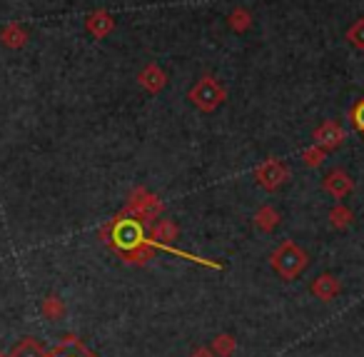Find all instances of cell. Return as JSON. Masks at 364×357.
<instances>
[{
    "instance_id": "cell-1",
    "label": "cell",
    "mask_w": 364,
    "mask_h": 357,
    "mask_svg": "<svg viewBox=\"0 0 364 357\" xmlns=\"http://www.w3.org/2000/svg\"><path fill=\"white\" fill-rule=\"evenodd\" d=\"M307 255H304L302 250H299L297 245H292V242H284L282 247H279L277 252L272 255V265L274 270L279 272L282 277H287V280H292V277H297L299 272L307 267Z\"/></svg>"
},
{
    "instance_id": "cell-2",
    "label": "cell",
    "mask_w": 364,
    "mask_h": 357,
    "mask_svg": "<svg viewBox=\"0 0 364 357\" xmlns=\"http://www.w3.org/2000/svg\"><path fill=\"white\" fill-rule=\"evenodd\" d=\"M190 98H193V103L200 108V110L213 113L215 108H218L220 103H223L225 90H223V86H220V83L215 81V78H203V81H200L198 86L193 88Z\"/></svg>"
},
{
    "instance_id": "cell-3",
    "label": "cell",
    "mask_w": 364,
    "mask_h": 357,
    "mask_svg": "<svg viewBox=\"0 0 364 357\" xmlns=\"http://www.w3.org/2000/svg\"><path fill=\"white\" fill-rule=\"evenodd\" d=\"M142 240H145V237H142V230L135 220H120L112 227V242H115V247H120V250L132 252Z\"/></svg>"
},
{
    "instance_id": "cell-4",
    "label": "cell",
    "mask_w": 364,
    "mask_h": 357,
    "mask_svg": "<svg viewBox=\"0 0 364 357\" xmlns=\"http://www.w3.org/2000/svg\"><path fill=\"white\" fill-rule=\"evenodd\" d=\"M324 190H329L334 197H347L352 192V177L347 175L344 170H332L327 177H324Z\"/></svg>"
},
{
    "instance_id": "cell-5",
    "label": "cell",
    "mask_w": 364,
    "mask_h": 357,
    "mask_svg": "<svg viewBox=\"0 0 364 357\" xmlns=\"http://www.w3.org/2000/svg\"><path fill=\"white\" fill-rule=\"evenodd\" d=\"M257 177H259V182H262L264 187L274 190V187H277L279 182L287 177V170H284V165L279 160H267V165H262L257 170Z\"/></svg>"
},
{
    "instance_id": "cell-6",
    "label": "cell",
    "mask_w": 364,
    "mask_h": 357,
    "mask_svg": "<svg viewBox=\"0 0 364 357\" xmlns=\"http://www.w3.org/2000/svg\"><path fill=\"white\" fill-rule=\"evenodd\" d=\"M0 43L6 48H11V51H18V48H23L28 43V33L23 31V26H18V23H8V26L0 31Z\"/></svg>"
},
{
    "instance_id": "cell-7",
    "label": "cell",
    "mask_w": 364,
    "mask_h": 357,
    "mask_svg": "<svg viewBox=\"0 0 364 357\" xmlns=\"http://www.w3.org/2000/svg\"><path fill=\"white\" fill-rule=\"evenodd\" d=\"M342 128L334 125V123H327V125H322L317 133H314V140H317L319 148H337L339 143H342Z\"/></svg>"
},
{
    "instance_id": "cell-8",
    "label": "cell",
    "mask_w": 364,
    "mask_h": 357,
    "mask_svg": "<svg viewBox=\"0 0 364 357\" xmlns=\"http://www.w3.org/2000/svg\"><path fill=\"white\" fill-rule=\"evenodd\" d=\"M11 357H50V352H48L38 340L26 337V340H21L16 347H13Z\"/></svg>"
},
{
    "instance_id": "cell-9",
    "label": "cell",
    "mask_w": 364,
    "mask_h": 357,
    "mask_svg": "<svg viewBox=\"0 0 364 357\" xmlns=\"http://www.w3.org/2000/svg\"><path fill=\"white\" fill-rule=\"evenodd\" d=\"M112 18L107 16V13H102V11H97V13H92V16H87V21H85V28L92 33L95 38H102V36H107V33L112 31Z\"/></svg>"
},
{
    "instance_id": "cell-10",
    "label": "cell",
    "mask_w": 364,
    "mask_h": 357,
    "mask_svg": "<svg viewBox=\"0 0 364 357\" xmlns=\"http://www.w3.org/2000/svg\"><path fill=\"white\" fill-rule=\"evenodd\" d=\"M312 292L319 297V300L327 302L339 292V285H337V280H334L332 275H322V277H317V280L312 282Z\"/></svg>"
},
{
    "instance_id": "cell-11",
    "label": "cell",
    "mask_w": 364,
    "mask_h": 357,
    "mask_svg": "<svg viewBox=\"0 0 364 357\" xmlns=\"http://www.w3.org/2000/svg\"><path fill=\"white\" fill-rule=\"evenodd\" d=\"M50 357H92V355L85 350V347L80 345V342H75V340H65L60 347H58L55 352H50Z\"/></svg>"
},
{
    "instance_id": "cell-12",
    "label": "cell",
    "mask_w": 364,
    "mask_h": 357,
    "mask_svg": "<svg viewBox=\"0 0 364 357\" xmlns=\"http://www.w3.org/2000/svg\"><path fill=\"white\" fill-rule=\"evenodd\" d=\"M41 312L48 317V320H60V317L65 315V305H63L60 297L50 295V297H46V300H43Z\"/></svg>"
},
{
    "instance_id": "cell-13",
    "label": "cell",
    "mask_w": 364,
    "mask_h": 357,
    "mask_svg": "<svg viewBox=\"0 0 364 357\" xmlns=\"http://www.w3.org/2000/svg\"><path fill=\"white\" fill-rule=\"evenodd\" d=\"M140 83L147 88V90H152V93H157L162 86H165V76H162L160 71H157L155 66H150L147 71H142V76H140Z\"/></svg>"
},
{
    "instance_id": "cell-14",
    "label": "cell",
    "mask_w": 364,
    "mask_h": 357,
    "mask_svg": "<svg viewBox=\"0 0 364 357\" xmlns=\"http://www.w3.org/2000/svg\"><path fill=\"white\" fill-rule=\"evenodd\" d=\"M255 222H257V227L259 230H264V232H272L274 227L279 225V215L272 210V207H262V210L255 215Z\"/></svg>"
},
{
    "instance_id": "cell-15",
    "label": "cell",
    "mask_w": 364,
    "mask_h": 357,
    "mask_svg": "<svg viewBox=\"0 0 364 357\" xmlns=\"http://www.w3.org/2000/svg\"><path fill=\"white\" fill-rule=\"evenodd\" d=\"M213 350L218 352L220 357H230L235 352V340L230 335H220L218 340L213 342Z\"/></svg>"
},
{
    "instance_id": "cell-16",
    "label": "cell",
    "mask_w": 364,
    "mask_h": 357,
    "mask_svg": "<svg viewBox=\"0 0 364 357\" xmlns=\"http://www.w3.org/2000/svg\"><path fill=\"white\" fill-rule=\"evenodd\" d=\"M347 38H349V43H352L354 48H362V51H364V18H359V21L349 28Z\"/></svg>"
},
{
    "instance_id": "cell-17",
    "label": "cell",
    "mask_w": 364,
    "mask_h": 357,
    "mask_svg": "<svg viewBox=\"0 0 364 357\" xmlns=\"http://www.w3.org/2000/svg\"><path fill=\"white\" fill-rule=\"evenodd\" d=\"M329 217H332V225L334 227H347L349 222H352V212L347 210L344 205H337L332 212H329Z\"/></svg>"
},
{
    "instance_id": "cell-18",
    "label": "cell",
    "mask_w": 364,
    "mask_h": 357,
    "mask_svg": "<svg viewBox=\"0 0 364 357\" xmlns=\"http://www.w3.org/2000/svg\"><path fill=\"white\" fill-rule=\"evenodd\" d=\"M232 26L237 28V31H245V28L250 26V13H245V11H237L232 16Z\"/></svg>"
},
{
    "instance_id": "cell-19",
    "label": "cell",
    "mask_w": 364,
    "mask_h": 357,
    "mask_svg": "<svg viewBox=\"0 0 364 357\" xmlns=\"http://www.w3.org/2000/svg\"><path fill=\"white\" fill-rule=\"evenodd\" d=\"M352 118H354V125H357L359 130L364 133V100L359 103L357 108H354V115H352Z\"/></svg>"
},
{
    "instance_id": "cell-20",
    "label": "cell",
    "mask_w": 364,
    "mask_h": 357,
    "mask_svg": "<svg viewBox=\"0 0 364 357\" xmlns=\"http://www.w3.org/2000/svg\"><path fill=\"white\" fill-rule=\"evenodd\" d=\"M319 157H322V150H312V152H304V162H309V165H319Z\"/></svg>"
},
{
    "instance_id": "cell-21",
    "label": "cell",
    "mask_w": 364,
    "mask_h": 357,
    "mask_svg": "<svg viewBox=\"0 0 364 357\" xmlns=\"http://www.w3.org/2000/svg\"><path fill=\"white\" fill-rule=\"evenodd\" d=\"M193 357H215L213 350H208V347H198V350L193 352Z\"/></svg>"
},
{
    "instance_id": "cell-22",
    "label": "cell",
    "mask_w": 364,
    "mask_h": 357,
    "mask_svg": "<svg viewBox=\"0 0 364 357\" xmlns=\"http://www.w3.org/2000/svg\"><path fill=\"white\" fill-rule=\"evenodd\" d=\"M3 357H6V355H3ZM8 357H11V355H8Z\"/></svg>"
},
{
    "instance_id": "cell-23",
    "label": "cell",
    "mask_w": 364,
    "mask_h": 357,
    "mask_svg": "<svg viewBox=\"0 0 364 357\" xmlns=\"http://www.w3.org/2000/svg\"><path fill=\"white\" fill-rule=\"evenodd\" d=\"M0 357H3V355H0Z\"/></svg>"
}]
</instances>
